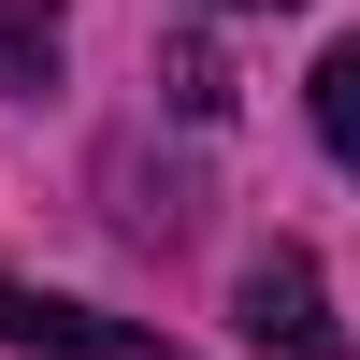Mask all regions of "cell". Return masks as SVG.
I'll list each match as a JSON object with an SVG mask.
<instances>
[{
    "label": "cell",
    "instance_id": "1",
    "mask_svg": "<svg viewBox=\"0 0 360 360\" xmlns=\"http://www.w3.org/2000/svg\"><path fill=\"white\" fill-rule=\"evenodd\" d=\"M245 346H259V360H346V332H332V288H317V259H303V245L245 259Z\"/></svg>",
    "mask_w": 360,
    "mask_h": 360
},
{
    "label": "cell",
    "instance_id": "2",
    "mask_svg": "<svg viewBox=\"0 0 360 360\" xmlns=\"http://www.w3.org/2000/svg\"><path fill=\"white\" fill-rule=\"evenodd\" d=\"M0 346H44V360H188L173 332H130V317L44 303V288H0Z\"/></svg>",
    "mask_w": 360,
    "mask_h": 360
},
{
    "label": "cell",
    "instance_id": "3",
    "mask_svg": "<svg viewBox=\"0 0 360 360\" xmlns=\"http://www.w3.org/2000/svg\"><path fill=\"white\" fill-rule=\"evenodd\" d=\"M0 86H58V0H0Z\"/></svg>",
    "mask_w": 360,
    "mask_h": 360
},
{
    "label": "cell",
    "instance_id": "4",
    "mask_svg": "<svg viewBox=\"0 0 360 360\" xmlns=\"http://www.w3.org/2000/svg\"><path fill=\"white\" fill-rule=\"evenodd\" d=\"M317 144H332V159L360 173V29H346L332 58H317Z\"/></svg>",
    "mask_w": 360,
    "mask_h": 360
},
{
    "label": "cell",
    "instance_id": "5",
    "mask_svg": "<svg viewBox=\"0 0 360 360\" xmlns=\"http://www.w3.org/2000/svg\"><path fill=\"white\" fill-rule=\"evenodd\" d=\"M217 15H288V0H217Z\"/></svg>",
    "mask_w": 360,
    "mask_h": 360
}]
</instances>
